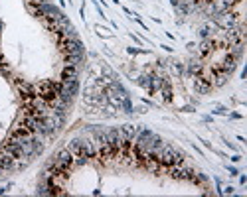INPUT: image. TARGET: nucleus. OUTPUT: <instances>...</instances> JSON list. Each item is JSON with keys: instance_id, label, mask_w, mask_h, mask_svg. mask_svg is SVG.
Wrapping results in <instances>:
<instances>
[{"instance_id": "obj_1", "label": "nucleus", "mask_w": 247, "mask_h": 197, "mask_svg": "<svg viewBox=\"0 0 247 197\" xmlns=\"http://www.w3.org/2000/svg\"><path fill=\"white\" fill-rule=\"evenodd\" d=\"M75 79H79V67L71 65V63H65L63 69H61V81L67 83V81H75Z\"/></svg>"}, {"instance_id": "obj_2", "label": "nucleus", "mask_w": 247, "mask_h": 197, "mask_svg": "<svg viewBox=\"0 0 247 197\" xmlns=\"http://www.w3.org/2000/svg\"><path fill=\"white\" fill-rule=\"evenodd\" d=\"M138 126H133V124H123V126H119V132H121V136H123V140L127 142H133L135 140V136L138 134Z\"/></svg>"}, {"instance_id": "obj_3", "label": "nucleus", "mask_w": 247, "mask_h": 197, "mask_svg": "<svg viewBox=\"0 0 247 197\" xmlns=\"http://www.w3.org/2000/svg\"><path fill=\"white\" fill-rule=\"evenodd\" d=\"M212 83H208L206 79L202 77H194V91L198 93V95H206V93H210L212 91Z\"/></svg>"}, {"instance_id": "obj_4", "label": "nucleus", "mask_w": 247, "mask_h": 197, "mask_svg": "<svg viewBox=\"0 0 247 197\" xmlns=\"http://www.w3.org/2000/svg\"><path fill=\"white\" fill-rule=\"evenodd\" d=\"M0 170L2 172H14V158L4 150H0Z\"/></svg>"}, {"instance_id": "obj_5", "label": "nucleus", "mask_w": 247, "mask_h": 197, "mask_svg": "<svg viewBox=\"0 0 247 197\" xmlns=\"http://www.w3.org/2000/svg\"><path fill=\"white\" fill-rule=\"evenodd\" d=\"M119 109H123L125 112H127V114H131V112H133V105H131V99H129V97H125L123 101L119 103Z\"/></svg>"}, {"instance_id": "obj_6", "label": "nucleus", "mask_w": 247, "mask_h": 197, "mask_svg": "<svg viewBox=\"0 0 247 197\" xmlns=\"http://www.w3.org/2000/svg\"><path fill=\"white\" fill-rule=\"evenodd\" d=\"M172 67H174V73H176V75H184V73H186L184 63H180V61H174V63H172Z\"/></svg>"}, {"instance_id": "obj_7", "label": "nucleus", "mask_w": 247, "mask_h": 197, "mask_svg": "<svg viewBox=\"0 0 247 197\" xmlns=\"http://www.w3.org/2000/svg\"><path fill=\"white\" fill-rule=\"evenodd\" d=\"M227 172H229V174H231V175H237V174H239V172H237L235 168H231V166H229V168H227Z\"/></svg>"}]
</instances>
